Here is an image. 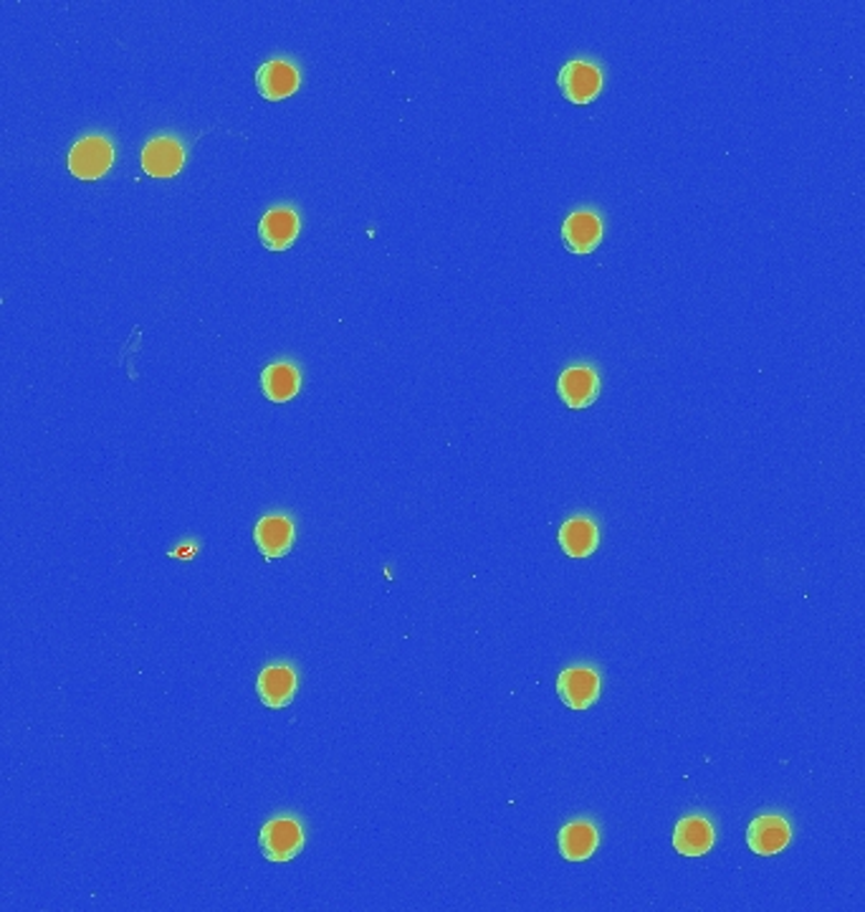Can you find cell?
Returning a JSON list of instances; mask_svg holds the SVG:
<instances>
[{
  "mask_svg": "<svg viewBox=\"0 0 865 912\" xmlns=\"http://www.w3.org/2000/svg\"><path fill=\"white\" fill-rule=\"evenodd\" d=\"M296 669L292 664H268L261 669L256 692L266 707L282 710L296 694Z\"/></svg>",
  "mask_w": 865,
  "mask_h": 912,
  "instance_id": "12",
  "label": "cell"
},
{
  "mask_svg": "<svg viewBox=\"0 0 865 912\" xmlns=\"http://www.w3.org/2000/svg\"><path fill=\"white\" fill-rule=\"evenodd\" d=\"M790 839H792L790 821L784 819V816H777V814L759 816V819L751 821L749 829H747L749 849L759 857L780 855V851L790 845Z\"/></svg>",
  "mask_w": 865,
  "mask_h": 912,
  "instance_id": "11",
  "label": "cell"
},
{
  "mask_svg": "<svg viewBox=\"0 0 865 912\" xmlns=\"http://www.w3.org/2000/svg\"><path fill=\"white\" fill-rule=\"evenodd\" d=\"M600 845V831L592 821H570L559 829V855L567 862H584L595 855Z\"/></svg>",
  "mask_w": 865,
  "mask_h": 912,
  "instance_id": "15",
  "label": "cell"
},
{
  "mask_svg": "<svg viewBox=\"0 0 865 912\" xmlns=\"http://www.w3.org/2000/svg\"><path fill=\"white\" fill-rule=\"evenodd\" d=\"M186 165V145L175 135L152 137L143 147V170L152 178H172L178 176Z\"/></svg>",
  "mask_w": 865,
  "mask_h": 912,
  "instance_id": "7",
  "label": "cell"
},
{
  "mask_svg": "<svg viewBox=\"0 0 865 912\" xmlns=\"http://www.w3.org/2000/svg\"><path fill=\"white\" fill-rule=\"evenodd\" d=\"M259 845L268 862H292L304 849V829L299 819L292 814L268 819L259 834Z\"/></svg>",
  "mask_w": 865,
  "mask_h": 912,
  "instance_id": "1",
  "label": "cell"
},
{
  "mask_svg": "<svg viewBox=\"0 0 865 912\" xmlns=\"http://www.w3.org/2000/svg\"><path fill=\"white\" fill-rule=\"evenodd\" d=\"M68 172L82 180H96L115 163V145L104 135H86L68 150Z\"/></svg>",
  "mask_w": 865,
  "mask_h": 912,
  "instance_id": "2",
  "label": "cell"
},
{
  "mask_svg": "<svg viewBox=\"0 0 865 912\" xmlns=\"http://www.w3.org/2000/svg\"><path fill=\"white\" fill-rule=\"evenodd\" d=\"M253 541L261 551L264 558H282L296 541V527L292 523V517L282 515V512H271L264 515L253 527Z\"/></svg>",
  "mask_w": 865,
  "mask_h": 912,
  "instance_id": "9",
  "label": "cell"
},
{
  "mask_svg": "<svg viewBox=\"0 0 865 912\" xmlns=\"http://www.w3.org/2000/svg\"><path fill=\"white\" fill-rule=\"evenodd\" d=\"M256 86L261 97L268 102H282L299 92L302 72L292 59H271L259 66Z\"/></svg>",
  "mask_w": 865,
  "mask_h": 912,
  "instance_id": "4",
  "label": "cell"
},
{
  "mask_svg": "<svg viewBox=\"0 0 865 912\" xmlns=\"http://www.w3.org/2000/svg\"><path fill=\"white\" fill-rule=\"evenodd\" d=\"M602 233H605V226L598 211L592 208H580V211H572L562 223V241L565 247L572 251V254H592L600 247Z\"/></svg>",
  "mask_w": 865,
  "mask_h": 912,
  "instance_id": "6",
  "label": "cell"
},
{
  "mask_svg": "<svg viewBox=\"0 0 865 912\" xmlns=\"http://www.w3.org/2000/svg\"><path fill=\"white\" fill-rule=\"evenodd\" d=\"M600 545V530L595 520L590 517H570L559 527V547L570 555V558H588L598 551Z\"/></svg>",
  "mask_w": 865,
  "mask_h": 912,
  "instance_id": "16",
  "label": "cell"
},
{
  "mask_svg": "<svg viewBox=\"0 0 865 912\" xmlns=\"http://www.w3.org/2000/svg\"><path fill=\"white\" fill-rule=\"evenodd\" d=\"M557 84L572 104H590L600 97L605 76H602V69L595 61L572 59L559 69Z\"/></svg>",
  "mask_w": 865,
  "mask_h": 912,
  "instance_id": "3",
  "label": "cell"
},
{
  "mask_svg": "<svg viewBox=\"0 0 865 912\" xmlns=\"http://www.w3.org/2000/svg\"><path fill=\"white\" fill-rule=\"evenodd\" d=\"M559 398L570 408H588L600 396V376L590 365H570L557 380Z\"/></svg>",
  "mask_w": 865,
  "mask_h": 912,
  "instance_id": "10",
  "label": "cell"
},
{
  "mask_svg": "<svg viewBox=\"0 0 865 912\" xmlns=\"http://www.w3.org/2000/svg\"><path fill=\"white\" fill-rule=\"evenodd\" d=\"M557 692L567 707L588 710L600 698V674L592 667H570L559 674Z\"/></svg>",
  "mask_w": 865,
  "mask_h": 912,
  "instance_id": "8",
  "label": "cell"
},
{
  "mask_svg": "<svg viewBox=\"0 0 865 912\" xmlns=\"http://www.w3.org/2000/svg\"><path fill=\"white\" fill-rule=\"evenodd\" d=\"M261 388H264L268 401H274V403L292 401L302 388L299 365L292 360H276V363L266 365L264 373H261Z\"/></svg>",
  "mask_w": 865,
  "mask_h": 912,
  "instance_id": "14",
  "label": "cell"
},
{
  "mask_svg": "<svg viewBox=\"0 0 865 912\" xmlns=\"http://www.w3.org/2000/svg\"><path fill=\"white\" fill-rule=\"evenodd\" d=\"M302 231L299 211L294 206L278 203L268 208L264 219L259 221V239L268 251H286Z\"/></svg>",
  "mask_w": 865,
  "mask_h": 912,
  "instance_id": "5",
  "label": "cell"
},
{
  "mask_svg": "<svg viewBox=\"0 0 865 912\" xmlns=\"http://www.w3.org/2000/svg\"><path fill=\"white\" fill-rule=\"evenodd\" d=\"M714 841H716L714 824L702 814L681 819L676 824V831H673V847H676L678 855H684V857L709 855Z\"/></svg>",
  "mask_w": 865,
  "mask_h": 912,
  "instance_id": "13",
  "label": "cell"
}]
</instances>
